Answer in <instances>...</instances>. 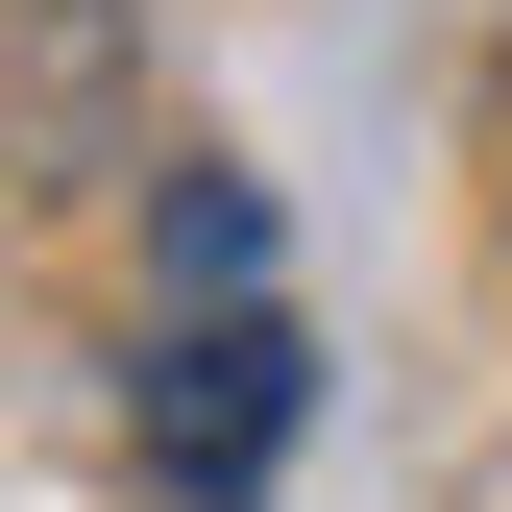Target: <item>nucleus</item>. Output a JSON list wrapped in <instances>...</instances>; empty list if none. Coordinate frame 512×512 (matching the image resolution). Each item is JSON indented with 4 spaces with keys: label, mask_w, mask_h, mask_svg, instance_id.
I'll list each match as a JSON object with an SVG mask.
<instances>
[{
    "label": "nucleus",
    "mask_w": 512,
    "mask_h": 512,
    "mask_svg": "<svg viewBox=\"0 0 512 512\" xmlns=\"http://www.w3.org/2000/svg\"><path fill=\"white\" fill-rule=\"evenodd\" d=\"M317 415V366H293V317L269 293H196V317H171V342H147V439H171V488H269V439Z\"/></svg>",
    "instance_id": "nucleus-1"
}]
</instances>
